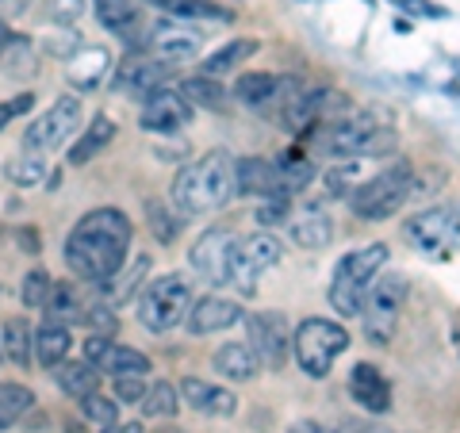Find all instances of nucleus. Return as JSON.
Listing matches in <instances>:
<instances>
[{"mask_svg": "<svg viewBox=\"0 0 460 433\" xmlns=\"http://www.w3.org/2000/svg\"><path fill=\"white\" fill-rule=\"evenodd\" d=\"M146 47L162 57V62H189V57H196L199 54V47H204V31H196V27H189V23H169V20H162L150 31V39H146Z\"/></svg>", "mask_w": 460, "mask_h": 433, "instance_id": "2eb2a0df", "label": "nucleus"}, {"mask_svg": "<svg viewBox=\"0 0 460 433\" xmlns=\"http://www.w3.org/2000/svg\"><path fill=\"white\" fill-rule=\"evenodd\" d=\"M154 433H184L181 426H162V429H154Z\"/></svg>", "mask_w": 460, "mask_h": 433, "instance_id": "5fc2aeb1", "label": "nucleus"}, {"mask_svg": "<svg viewBox=\"0 0 460 433\" xmlns=\"http://www.w3.org/2000/svg\"><path fill=\"white\" fill-rule=\"evenodd\" d=\"M181 96L189 100V104L211 108V111H223V108H226V100H230V93L223 89V84L215 81V77H204V74L184 81V84H181Z\"/></svg>", "mask_w": 460, "mask_h": 433, "instance_id": "c756f323", "label": "nucleus"}, {"mask_svg": "<svg viewBox=\"0 0 460 433\" xmlns=\"http://www.w3.org/2000/svg\"><path fill=\"white\" fill-rule=\"evenodd\" d=\"M284 211H288V196H265L253 219L261 223V226H272V223H280V219H284Z\"/></svg>", "mask_w": 460, "mask_h": 433, "instance_id": "a19ab883", "label": "nucleus"}, {"mask_svg": "<svg viewBox=\"0 0 460 433\" xmlns=\"http://www.w3.org/2000/svg\"><path fill=\"white\" fill-rule=\"evenodd\" d=\"M0 341H4L8 360H16V368H23L27 360H31V345H35V338H31V326H27L23 319H8L4 330H0Z\"/></svg>", "mask_w": 460, "mask_h": 433, "instance_id": "72a5a7b5", "label": "nucleus"}, {"mask_svg": "<svg viewBox=\"0 0 460 433\" xmlns=\"http://www.w3.org/2000/svg\"><path fill=\"white\" fill-rule=\"evenodd\" d=\"M380 123L372 115H349V119H338L319 131V150H326L330 157H353V154H365L372 157V150L380 146Z\"/></svg>", "mask_w": 460, "mask_h": 433, "instance_id": "1a4fd4ad", "label": "nucleus"}, {"mask_svg": "<svg viewBox=\"0 0 460 433\" xmlns=\"http://www.w3.org/2000/svg\"><path fill=\"white\" fill-rule=\"evenodd\" d=\"M453 338H456V353H460V314H456V323H453Z\"/></svg>", "mask_w": 460, "mask_h": 433, "instance_id": "864d4df0", "label": "nucleus"}, {"mask_svg": "<svg viewBox=\"0 0 460 433\" xmlns=\"http://www.w3.org/2000/svg\"><path fill=\"white\" fill-rule=\"evenodd\" d=\"M54 376H58V387L69 395V399H84V395H93L100 392V368L89 365V360H81V365H58L54 368Z\"/></svg>", "mask_w": 460, "mask_h": 433, "instance_id": "393cba45", "label": "nucleus"}, {"mask_svg": "<svg viewBox=\"0 0 460 433\" xmlns=\"http://www.w3.org/2000/svg\"><path fill=\"white\" fill-rule=\"evenodd\" d=\"M392 4L399 12H411V16H422V20H438L441 16V8L429 4V0H392Z\"/></svg>", "mask_w": 460, "mask_h": 433, "instance_id": "37998d69", "label": "nucleus"}, {"mask_svg": "<svg viewBox=\"0 0 460 433\" xmlns=\"http://www.w3.org/2000/svg\"><path fill=\"white\" fill-rule=\"evenodd\" d=\"M81 407H84V414H89L93 422H100V426H111L115 418H119V407H115L108 395H100V392L84 395V399H81Z\"/></svg>", "mask_w": 460, "mask_h": 433, "instance_id": "4c0bfd02", "label": "nucleus"}, {"mask_svg": "<svg viewBox=\"0 0 460 433\" xmlns=\"http://www.w3.org/2000/svg\"><path fill=\"white\" fill-rule=\"evenodd\" d=\"M69 353V326L62 323H42L35 330V357L42 368H58Z\"/></svg>", "mask_w": 460, "mask_h": 433, "instance_id": "b1692460", "label": "nucleus"}, {"mask_svg": "<svg viewBox=\"0 0 460 433\" xmlns=\"http://www.w3.org/2000/svg\"><path fill=\"white\" fill-rule=\"evenodd\" d=\"M250 326V349L257 353L265 368H280L288 360V349H292V326L280 311H261L246 319Z\"/></svg>", "mask_w": 460, "mask_h": 433, "instance_id": "ddd939ff", "label": "nucleus"}, {"mask_svg": "<svg viewBox=\"0 0 460 433\" xmlns=\"http://www.w3.org/2000/svg\"><path fill=\"white\" fill-rule=\"evenodd\" d=\"M277 77L272 74H242L234 81V100H242V104L250 108H269L272 96H277Z\"/></svg>", "mask_w": 460, "mask_h": 433, "instance_id": "c85d7f7f", "label": "nucleus"}, {"mask_svg": "<svg viewBox=\"0 0 460 433\" xmlns=\"http://www.w3.org/2000/svg\"><path fill=\"white\" fill-rule=\"evenodd\" d=\"M42 311H47V323H62L69 326L81 314V303H77V292L69 284H50V296L42 303Z\"/></svg>", "mask_w": 460, "mask_h": 433, "instance_id": "473e14b6", "label": "nucleus"}, {"mask_svg": "<svg viewBox=\"0 0 460 433\" xmlns=\"http://www.w3.org/2000/svg\"><path fill=\"white\" fill-rule=\"evenodd\" d=\"M345 345H349V334L330 319H304L292 334L296 365L304 368L311 380H323L326 372L334 368V360L345 353Z\"/></svg>", "mask_w": 460, "mask_h": 433, "instance_id": "39448f33", "label": "nucleus"}, {"mask_svg": "<svg viewBox=\"0 0 460 433\" xmlns=\"http://www.w3.org/2000/svg\"><path fill=\"white\" fill-rule=\"evenodd\" d=\"M253 54H257V42L253 39H234V42H226L223 50H215L211 57H204V62H199V74H204V77H223V74L238 69Z\"/></svg>", "mask_w": 460, "mask_h": 433, "instance_id": "bb28decb", "label": "nucleus"}, {"mask_svg": "<svg viewBox=\"0 0 460 433\" xmlns=\"http://www.w3.org/2000/svg\"><path fill=\"white\" fill-rule=\"evenodd\" d=\"M334 433H392V429H384L376 422H341Z\"/></svg>", "mask_w": 460, "mask_h": 433, "instance_id": "49530a36", "label": "nucleus"}, {"mask_svg": "<svg viewBox=\"0 0 460 433\" xmlns=\"http://www.w3.org/2000/svg\"><path fill=\"white\" fill-rule=\"evenodd\" d=\"M184 123H192V104L181 93L165 89V84L146 93V100H142V127L146 131L169 135V131H181Z\"/></svg>", "mask_w": 460, "mask_h": 433, "instance_id": "4468645a", "label": "nucleus"}, {"mask_svg": "<svg viewBox=\"0 0 460 433\" xmlns=\"http://www.w3.org/2000/svg\"><path fill=\"white\" fill-rule=\"evenodd\" d=\"M77 123H81V100L77 96H58L47 108V115H39V119L23 131V154H31V157L54 154L69 135L77 131Z\"/></svg>", "mask_w": 460, "mask_h": 433, "instance_id": "6e6552de", "label": "nucleus"}, {"mask_svg": "<svg viewBox=\"0 0 460 433\" xmlns=\"http://www.w3.org/2000/svg\"><path fill=\"white\" fill-rule=\"evenodd\" d=\"M277 177H280V196H292V192L307 189V184L314 181V165L307 162V157H296L292 150H288L277 162Z\"/></svg>", "mask_w": 460, "mask_h": 433, "instance_id": "2f4dec72", "label": "nucleus"}, {"mask_svg": "<svg viewBox=\"0 0 460 433\" xmlns=\"http://www.w3.org/2000/svg\"><path fill=\"white\" fill-rule=\"evenodd\" d=\"M407 292H411V284H407V277H402V272H387V277L372 280L368 299H365V311H361V319H365V338H368L372 345L392 341L395 323H399V311H402V303H407Z\"/></svg>", "mask_w": 460, "mask_h": 433, "instance_id": "423d86ee", "label": "nucleus"}, {"mask_svg": "<svg viewBox=\"0 0 460 433\" xmlns=\"http://www.w3.org/2000/svg\"><path fill=\"white\" fill-rule=\"evenodd\" d=\"M184 323H189L192 334H219V330H230L234 323H242V307L234 299L204 296V299H192L189 319Z\"/></svg>", "mask_w": 460, "mask_h": 433, "instance_id": "dca6fc26", "label": "nucleus"}, {"mask_svg": "<svg viewBox=\"0 0 460 433\" xmlns=\"http://www.w3.org/2000/svg\"><path fill=\"white\" fill-rule=\"evenodd\" d=\"M50 272H42V269H31L27 272V280H23V307H42L50 296Z\"/></svg>", "mask_w": 460, "mask_h": 433, "instance_id": "e433bc0d", "label": "nucleus"}, {"mask_svg": "<svg viewBox=\"0 0 460 433\" xmlns=\"http://www.w3.org/2000/svg\"><path fill=\"white\" fill-rule=\"evenodd\" d=\"M115 399L119 402H142L146 399V384H142V376H115Z\"/></svg>", "mask_w": 460, "mask_h": 433, "instance_id": "79ce46f5", "label": "nucleus"}, {"mask_svg": "<svg viewBox=\"0 0 460 433\" xmlns=\"http://www.w3.org/2000/svg\"><path fill=\"white\" fill-rule=\"evenodd\" d=\"M42 177H47V165H42V157H31L23 154L16 165H12V181L23 184V189H31V184H39Z\"/></svg>", "mask_w": 460, "mask_h": 433, "instance_id": "58836bf2", "label": "nucleus"}, {"mask_svg": "<svg viewBox=\"0 0 460 433\" xmlns=\"http://www.w3.org/2000/svg\"><path fill=\"white\" fill-rule=\"evenodd\" d=\"M169 77V69L165 62H154V57H127V62L119 66V74L111 77V89L115 93H154V89H162Z\"/></svg>", "mask_w": 460, "mask_h": 433, "instance_id": "6ab92c4d", "label": "nucleus"}, {"mask_svg": "<svg viewBox=\"0 0 460 433\" xmlns=\"http://www.w3.org/2000/svg\"><path fill=\"white\" fill-rule=\"evenodd\" d=\"M16 238H20V245H23L27 253H39V234H35V230H20Z\"/></svg>", "mask_w": 460, "mask_h": 433, "instance_id": "de8ad7c7", "label": "nucleus"}, {"mask_svg": "<svg viewBox=\"0 0 460 433\" xmlns=\"http://www.w3.org/2000/svg\"><path fill=\"white\" fill-rule=\"evenodd\" d=\"M238 192V157L226 150L204 154L199 162H189L177 181H172V204L184 215H208L230 204V196Z\"/></svg>", "mask_w": 460, "mask_h": 433, "instance_id": "f03ea898", "label": "nucleus"}, {"mask_svg": "<svg viewBox=\"0 0 460 433\" xmlns=\"http://www.w3.org/2000/svg\"><path fill=\"white\" fill-rule=\"evenodd\" d=\"M104 433H142V426L138 422H111V426H104Z\"/></svg>", "mask_w": 460, "mask_h": 433, "instance_id": "09e8293b", "label": "nucleus"}, {"mask_svg": "<svg viewBox=\"0 0 460 433\" xmlns=\"http://www.w3.org/2000/svg\"><path fill=\"white\" fill-rule=\"evenodd\" d=\"M96 20L119 39H135V31H138L135 0H96Z\"/></svg>", "mask_w": 460, "mask_h": 433, "instance_id": "a878e982", "label": "nucleus"}, {"mask_svg": "<svg viewBox=\"0 0 460 433\" xmlns=\"http://www.w3.org/2000/svg\"><path fill=\"white\" fill-rule=\"evenodd\" d=\"M131 234H135V226L119 208L89 211L66 238L69 272H77V277L93 284H108L123 269L127 253H131Z\"/></svg>", "mask_w": 460, "mask_h": 433, "instance_id": "f257e3e1", "label": "nucleus"}, {"mask_svg": "<svg viewBox=\"0 0 460 433\" xmlns=\"http://www.w3.org/2000/svg\"><path fill=\"white\" fill-rule=\"evenodd\" d=\"M453 93H456V96H460V77H456V81H453Z\"/></svg>", "mask_w": 460, "mask_h": 433, "instance_id": "6e6d98bb", "label": "nucleus"}, {"mask_svg": "<svg viewBox=\"0 0 460 433\" xmlns=\"http://www.w3.org/2000/svg\"><path fill=\"white\" fill-rule=\"evenodd\" d=\"M146 4H154V8H169V12H181L189 0H146Z\"/></svg>", "mask_w": 460, "mask_h": 433, "instance_id": "8fccbe9b", "label": "nucleus"}, {"mask_svg": "<svg viewBox=\"0 0 460 433\" xmlns=\"http://www.w3.org/2000/svg\"><path fill=\"white\" fill-rule=\"evenodd\" d=\"M31 108V96H20V100H8V104H0V131H4V127L16 119L20 111H27Z\"/></svg>", "mask_w": 460, "mask_h": 433, "instance_id": "c03bdc74", "label": "nucleus"}, {"mask_svg": "<svg viewBox=\"0 0 460 433\" xmlns=\"http://www.w3.org/2000/svg\"><path fill=\"white\" fill-rule=\"evenodd\" d=\"M407 238L419 245L426 257H441L460 238V204L429 208L422 215H414V219L407 223Z\"/></svg>", "mask_w": 460, "mask_h": 433, "instance_id": "9b49d317", "label": "nucleus"}, {"mask_svg": "<svg viewBox=\"0 0 460 433\" xmlns=\"http://www.w3.org/2000/svg\"><path fill=\"white\" fill-rule=\"evenodd\" d=\"M89 323H93L96 330H108V334H115V314H111L108 307H93V311H89Z\"/></svg>", "mask_w": 460, "mask_h": 433, "instance_id": "a18cd8bd", "label": "nucleus"}, {"mask_svg": "<svg viewBox=\"0 0 460 433\" xmlns=\"http://www.w3.org/2000/svg\"><path fill=\"white\" fill-rule=\"evenodd\" d=\"M234 245L238 238L226 226H211L199 234V242L189 250L192 269L204 277L208 284H230V265H234Z\"/></svg>", "mask_w": 460, "mask_h": 433, "instance_id": "f8f14e48", "label": "nucleus"}, {"mask_svg": "<svg viewBox=\"0 0 460 433\" xmlns=\"http://www.w3.org/2000/svg\"><path fill=\"white\" fill-rule=\"evenodd\" d=\"M146 223H150V230H154L157 242H172V238L181 234V223L172 219L162 199H150V204H146Z\"/></svg>", "mask_w": 460, "mask_h": 433, "instance_id": "c9c22d12", "label": "nucleus"}, {"mask_svg": "<svg viewBox=\"0 0 460 433\" xmlns=\"http://www.w3.org/2000/svg\"><path fill=\"white\" fill-rule=\"evenodd\" d=\"M349 395L361 402L368 414H384L387 407H392V387H387L384 372L376 365H368V360L353 365V372H349Z\"/></svg>", "mask_w": 460, "mask_h": 433, "instance_id": "a211bd4d", "label": "nucleus"}, {"mask_svg": "<svg viewBox=\"0 0 460 433\" xmlns=\"http://www.w3.org/2000/svg\"><path fill=\"white\" fill-rule=\"evenodd\" d=\"M115 138V123L108 119V115H96V119L84 127V135L74 142V150H69V162L74 165H84V162H93L96 154H104L108 150V142Z\"/></svg>", "mask_w": 460, "mask_h": 433, "instance_id": "4be33fe9", "label": "nucleus"}, {"mask_svg": "<svg viewBox=\"0 0 460 433\" xmlns=\"http://www.w3.org/2000/svg\"><path fill=\"white\" fill-rule=\"evenodd\" d=\"M8 47H12V31H8V23L0 20V54H4Z\"/></svg>", "mask_w": 460, "mask_h": 433, "instance_id": "603ef678", "label": "nucleus"}, {"mask_svg": "<svg viewBox=\"0 0 460 433\" xmlns=\"http://www.w3.org/2000/svg\"><path fill=\"white\" fill-rule=\"evenodd\" d=\"M96 368L108 372V376H146L150 357L138 353V349H127V345H108V349L100 353Z\"/></svg>", "mask_w": 460, "mask_h": 433, "instance_id": "5701e85b", "label": "nucleus"}, {"mask_svg": "<svg viewBox=\"0 0 460 433\" xmlns=\"http://www.w3.org/2000/svg\"><path fill=\"white\" fill-rule=\"evenodd\" d=\"M238 192L242 196H280L277 162H261V157H242L238 162Z\"/></svg>", "mask_w": 460, "mask_h": 433, "instance_id": "aec40b11", "label": "nucleus"}, {"mask_svg": "<svg viewBox=\"0 0 460 433\" xmlns=\"http://www.w3.org/2000/svg\"><path fill=\"white\" fill-rule=\"evenodd\" d=\"M177 407H181V392H177V387H172L169 380L146 387L142 411H146L150 418H172V414H177Z\"/></svg>", "mask_w": 460, "mask_h": 433, "instance_id": "f704fd0d", "label": "nucleus"}, {"mask_svg": "<svg viewBox=\"0 0 460 433\" xmlns=\"http://www.w3.org/2000/svg\"><path fill=\"white\" fill-rule=\"evenodd\" d=\"M384 265H387L384 242H372V245H361V250L345 253L334 269V280H330V307H334L341 319H357V314L365 311L368 287L380 277Z\"/></svg>", "mask_w": 460, "mask_h": 433, "instance_id": "7ed1b4c3", "label": "nucleus"}, {"mask_svg": "<svg viewBox=\"0 0 460 433\" xmlns=\"http://www.w3.org/2000/svg\"><path fill=\"white\" fill-rule=\"evenodd\" d=\"M181 399L189 402V407L196 411V414H211V418H230L238 411V399H234V392H226V387H215V384H208V380H196V376H189V380H181Z\"/></svg>", "mask_w": 460, "mask_h": 433, "instance_id": "f3484780", "label": "nucleus"}, {"mask_svg": "<svg viewBox=\"0 0 460 433\" xmlns=\"http://www.w3.org/2000/svg\"><path fill=\"white\" fill-rule=\"evenodd\" d=\"M211 365H215V372H219V376L234 380V384H246V380H253V376H257V368H261V360H257V353L250 349V345L230 341V345H223V349L215 353Z\"/></svg>", "mask_w": 460, "mask_h": 433, "instance_id": "412c9836", "label": "nucleus"}, {"mask_svg": "<svg viewBox=\"0 0 460 433\" xmlns=\"http://www.w3.org/2000/svg\"><path fill=\"white\" fill-rule=\"evenodd\" d=\"M189 307H192V284L184 280L181 272L157 277L135 303L138 323L146 330H154V334H169L172 326H181L189 319Z\"/></svg>", "mask_w": 460, "mask_h": 433, "instance_id": "20e7f679", "label": "nucleus"}, {"mask_svg": "<svg viewBox=\"0 0 460 433\" xmlns=\"http://www.w3.org/2000/svg\"><path fill=\"white\" fill-rule=\"evenodd\" d=\"M334 238V223H330L326 211H304L292 223V242L307 245V250H323V245Z\"/></svg>", "mask_w": 460, "mask_h": 433, "instance_id": "cd10ccee", "label": "nucleus"}, {"mask_svg": "<svg viewBox=\"0 0 460 433\" xmlns=\"http://www.w3.org/2000/svg\"><path fill=\"white\" fill-rule=\"evenodd\" d=\"M411 169L407 165H395V169H384L380 177H372L365 181L361 189H357L349 196V204H353V215H361V219L368 223H376V219H392V215L407 204V196H411Z\"/></svg>", "mask_w": 460, "mask_h": 433, "instance_id": "0eeeda50", "label": "nucleus"}, {"mask_svg": "<svg viewBox=\"0 0 460 433\" xmlns=\"http://www.w3.org/2000/svg\"><path fill=\"white\" fill-rule=\"evenodd\" d=\"M31 407H35L31 387H23V384H0V429L16 426Z\"/></svg>", "mask_w": 460, "mask_h": 433, "instance_id": "7c9ffc66", "label": "nucleus"}, {"mask_svg": "<svg viewBox=\"0 0 460 433\" xmlns=\"http://www.w3.org/2000/svg\"><path fill=\"white\" fill-rule=\"evenodd\" d=\"M84 12V0H47V16L54 23H77Z\"/></svg>", "mask_w": 460, "mask_h": 433, "instance_id": "ea45409f", "label": "nucleus"}, {"mask_svg": "<svg viewBox=\"0 0 460 433\" xmlns=\"http://www.w3.org/2000/svg\"><path fill=\"white\" fill-rule=\"evenodd\" d=\"M284 245L272 238V234H250L234 245V265H230V284L238 287V292H253L257 287V277L269 272L272 265L280 261Z\"/></svg>", "mask_w": 460, "mask_h": 433, "instance_id": "9d476101", "label": "nucleus"}, {"mask_svg": "<svg viewBox=\"0 0 460 433\" xmlns=\"http://www.w3.org/2000/svg\"><path fill=\"white\" fill-rule=\"evenodd\" d=\"M288 433H326L319 422H296L292 429H288Z\"/></svg>", "mask_w": 460, "mask_h": 433, "instance_id": "3c124183", "label": "nucleus"}]
</instances>
